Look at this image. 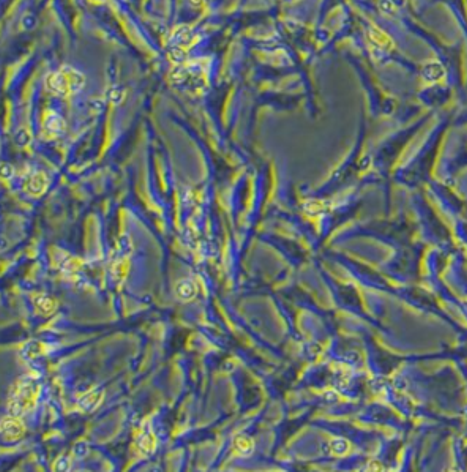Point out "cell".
<instances>
[{
    "mask_svg": "<svg viewBox=\"0 0 467 472\" xmlns=\"http://www.w3.org/2000/svg\"><path fill=\"white\" fill-rule=\"evenodd\" d=\"M118 250H120L122 254H130L133 251V242L130 236H122L120 240H118Z\"/></svg>",
    "mask_w": 467,
    "mask_h": 472,
    "instance_id": "15",
    "label": "cell"
},
{
    "mask_svg": "<svg viewBox=\"0 0 467 472\" xmlns=\"http://www.w3.org/2000/svg\"><path fill=\"white\" fill-rule=\"evenodd\" d=\"M35 306L38 310V313L47 316V314H52L55 311L57 302L52 297H49V296H38L35 298Z\"/></svg>",
    "mask_w": 467,
    "mask_h": 472,
    "instance_id": "8",
    "label": "cell"
},
{
    "mask_svg": "<svg viewBox=\"0 0 467 472\" xmlns=\"http://www.w3.org/2000/svg\"><path fill=\"white\" fill-rule=\"evenodd\" d=\"M88 444L87 442H77L74 447H73V455L79 460H82L88 455Z\"/></svg>",
    "mask_w": 467,
    "mask_h": 472,
    "instance_id": "17",
    "label": "cell"
},
{
    "mask_svg": "<svg viewBox=\"0 0 467 472\" xmlns=\"http://www.w3.org/2000/svg\"><path fill=\"white\" fill-rule=\"evenodd\" d=\"M175 294L180 300H193L197 294V286L193 280H182L178 281V284L175 286Z\"/></svg>",
    "mask_w": 467,
    "mask_h": 472,
    "instance_id": "7",
    "label": "cell"
},
{
    "mask_svg": "<svg viewBox=\"0 0 467 472\" xmlns=\"http://www.w3.org/2000/svg\"><path fill=\"white\" fill-rule=\"evenodd\" d=\"M84 84H85L84 76L69 66L58 70L57 73L47 78V88L51 90L52 94L60 95V96H68L77 92V90H81L84 87Z\"/></svg>",
    "mask_w": 467,
    "mask_h": 472,
    "instance_id": "2",
    "label": "cell"
},
{
    "mask_svg": "<svg viewBox=\"0 0 467 472\" xmlns=\"http://www.w3.org/2000/svg\"><path fill=\"white\" fill-rule=\"evenodd\" d=\"M234 447L237 450V454H240L242 456H248V455H251V452L254 448V442L250 436L240 434L234 439Z\"/></svg>",
    "mask_w": 467,
    "mask_h": 472,
    "instance_id": "9",
    "label": "cell"
},
{
    "mask_svg": "<svg viewBox=\"0 0 467 472\" xmlns=\"http://www.w3.org/2000/svg\"><path fill=\"white\" fill-rule=\"evenodd\" d=\"M16 142L19 146H27L28 142H30V134H28L27 132H24V130H21V132L16 134Z\"/></svg>",
    "mask_w": 467,
    "mask_h": 472,
    "instance_id": "20",
    "label": "cell"
},
{
    "mask_svg": "<svg viewBox=\"0 0 467 472\" xmlns=\"http://www.w3.org/2000/svg\"><path fill=\"white\" fill-rule=\"evenodd\" d=\"M370 38L373 40V42L379 46V48H392V42H390V38H389V35L387 34H384L382 30H379V28H376V27H371V30H370Z\"/></svg>",
    "mask_w": 467,
    "mask_h": 472,
    "instance_id": "11",
    "label": "cell"
},
{
    "mask_svg": "<svg viewBox=\"0 0 467 472\" xmlns=\"http://www.w3.org/2000/svg\"><path fill=\"white\" fill-rule=\"evenodd\" d=\"M2 176H3V178H11V177L14 176L13 168L9 166V164H3V168H2Z\"/></svg>",
    "mask_w": 467,
    "mask_h": 472,
    "instance_id": "21",
    "label": "cell"
},
{
    "mask_svg": "<svg viewBox=\"0 0 467 472\" xmlns=\"http://www.w3.org/2000/svg\"><path fill=\"white\" fill-rule=\"evenodd\" d=\"M38 395L39 386L36 380L30 376L21 378L16 382L11 398L8 401V414L13 417H19L27 412V410H30L35 406Z\"/></svg>",
    "mask_w": 467,
    "mask_h": 472,
    "instance_id": "1",
    "label": "cell"
},
{
    "mask_svg": "<svg viewBox=\"0 0 467 472\" xmlns=\"http://www.w3.org/2000/svg\"><path fill=\"white\" fill-rule=\"evenodd\" d=\"M379 8L382 10V13H385V14H390V13H395V10H396V6L390 2V0H381V4H379Z\"/></svg>",
    "mask_w": 467,
    "mask_h": 472,
    "instance_id": "19",
    "label": "cell"
},
{
    "mask_svg": "<svg viewBox=\"0 0 467 472\" xmlns=\"http://www.w3.org/2000/svg\"><path fill=\"white\" fill-rule=\"evenodd\" d=\"M103 388H95L92 392L85 394L81 400H79V409L84 410V412H93V410L100 406L101 400H103Z\"/></svg>",
    "mask_w": 467,
    "mask_h": 472,
    "instance_id": "5",
    "label": "cell"
},
{
    "mask_svg": "<svg viewBox=\"0 0 467 472\" xmlns=\"http://www.w3.org/2000/svg\"><path fill=\"white\" fill-rule=\"evenodd\" d=\"M2 250H3V251L6 250V240H5V238H2Z\"/></svg>",
    "mask_w": 467,
    "mask_h": 472,
    "instance_id": "23",
    "label": "cell"
},
{
    "mask_svg": "<svg viewBox=\"0 0 467 472\" xmlns=\"http://www.w3.org/2000/svg\"><path fill=\"white\" fill-rule=\"evenodd\" d=\"M71 469V461L68 456H58L54 463V470L57 472H66Z\"/></svg>",
    "mask_w": 467,
    "mask_h": 472,
    "instance_id": "16",
    "label": "cell"
},
{
    "mask_svg": "<svg viewBox=\"0 0 467 472\" xmlns=\"http://www.w3.org/2000/svg\"><path fill=\"white\" fill-rule=\"evenodd\" d=\"M24 431H25V428L21 422L17 420V417L9 416V417H5L2 420V436L5 439H9V440L19 439V438H22Z\"/></svg>",
    "mask_w": 467,
    "mask_h": 472,
    "instance_id": "3",
    "label": "cell"
},
{
    "mask_svg": "<svg viewBox=\"0 0 467 472\" xmlns=\"http://www.w3.org/2000/svg\"><path fill=\"white\" fill-rule=\"evenodd\" d=\"M390 2H392V4H393V5H395L396 8H398V6H401V5H403V4L406 2V0H390Z\"/></svg>",
    "mask_w": 467,
    "mask_h": 472,
    "instance_id": "22",
    "label": "cell"
},
{
    "mask_svg": "<svg viewBox=\"0 0 467 472\" xmlns=\"http://www.w3.org/2000/svg\"><path fill=\"white\" fill-rule=\"evenodd\" d=\"M47 186H49L47 176L43 174V172H36V174H33L30 178H28V182L25 185V190H27V193L30 196L38 198V196H41V194L46 193Z\"/></svg>",
    "mask_w": 467,
    "mask_h": 472,
    "instance_id": "4",
    "label": "cell"
},
{
    "mask_svg": "<svg viewBox=\"0 0 467 472\" xmlns=\"http://www.w3.org/2000/svg\"><path fill=\"white\" fill-rule=\"evenodd\" d=\"M139 448H141L144 454L150 455L156 450V439L152 433H144L139 439Z\"/></svg>",
    "mask_w": 467,
    "mask_h": 472,
    "instance_id": "12",
    "label": "cell"
},
{
    "mask_svg": "<svg viewBox=\"0 0 467 472\" xmlns=\"http://www.w3.org/2000/svg\"><path fill=\"white\" fill-rule=\"evenodd\" d=\"M329 450L332 452L333 455L340 456V455H344L347 450H349V444H347V440L344 439H335L330 442V447Z\"/></svg>",
    "mask_w": 467,
    "mask_h": 472,
    "instance_id": "14",
    "label": "cell"
},
{
    "mask_svg": "<svg viewBox=\"0 0 467 472\" xmlns=\"http://www.w3.org/2000/svg\"><path fill=\"white\" fill-rule=\"evenodd\" d=\"M305 212L306 214H310V215H317L321 212V204L319 202H306L305 204Z\"/></svg>",
    "mask_w": 467,
    "mask_h": 472,
    "instance_id": "18",
    "label": "cell"
},
{
    "mask_svg": "<svg viewBox=\"0 0 467 472\" xmlns=\"http://www.w3.org/2000/svg\"><path fill=\"white\" fill-rule=\"evenodd\" d=\"M44 354V346L43 343H39V341H30V343H27L22 349V356L25 358H38Z\"/></svg>",
    "mask_w": 467,
    "mask_h": 472,
    "instance_id": "10",
    "label": "cell"
},
{
    "mask_svg": "<svg viewBox=\"0 0 467 472\" xmlns=\"http://www.w3.org/2000/svg\"><path fill=\"white\" fill-rule=\"evenodd\" d=\"M46 130L52 134H58L63 130V122L60 117L57 116H51L46 120Z\"/></svg>",
    "mask_w": 467,
    "mask_h": 472,
    "instance_id": "13",
    "label": "cell"
},
{
    "mask_svg": "<svg viewBox=\"0 0 467 472\" xmlns=\"http://www.w3.org/2000/svg\"><path fill=\"white\" fill-rule=\"evenodd\" d=\"M445 76V70L442 68L441 64L437 62H428L422 66V78L425 79L426 82L430 84H436L442 81Z\"/></svg>",
    "mask_w": 467,
    "mask_h": 472,
    "instance_id": "6",
    "label": "cell"
}]
</instances>
